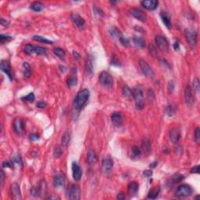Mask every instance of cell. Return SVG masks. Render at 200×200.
Here are the masks:
<instances>
[{"label": "cell", "mask_w": 200, "mask_h": 200, "mask_svg": "<svg viewBox=\"0 0 200 200\" xmlns=\"http://www.w3.org/2000/svg\"><path fill=\"white\" fill-rule=\"evenodd\" d=\"M89 96H90V92L87 88H84L80 92H78L73 103L75 110L78 112H80L81 110H82V108L85 106V104L87 103Z\"/></svg>", "instance_id": "cell-1"}, {"label": "cell", "mask_w": 200, "mask_h": 200, "mask_svg": "<svg viewBox=\"0 0 200 200\" xmlns=\"http://www.w3.org/2000/svg\"><path fill=\"white\" fill-rule=\"evenodd\" d=\"M132 97L135 100L136 108L139 110H142L145 106V102H144V92L142 86L138 85L133 89Z\"/></svg>", "instance_id": "cell-2"}, {"label": "cell", "mask_w": 200, "mask_h": 200, "mask_svg": "<svg viewBox=\"0 0 200 200\" xmlns=\"http://www.w3.org/2000/svg\"><path fill=\"white\" fill-rule=\"evenodd\" d=\"M192 193L193 189L190 185L187 184H182L176 188L174 195L175 197L178 199H184L191 196L192 195Z\"/></svg>", "instance_id": "cell-3"}, {"label": "cell", "mask_w": 200, "mask_h": 200, "mask_svg": "<svg viewBox=\"0 0 200 200\" xmlns=\"http://www.w3.org/2000/svg\"><path fill=\"white\" fill-rule=\"evenodd\" d=\"M66 196L68 199L70 200L80 199L81 190L79 185L76 184H71L69 185L66 191Z\"/></svg>", "instance_id": "cell-4"}, {"label": "cell", "mask_w": 200, "mask_h": 200, "mask_svg": "<svg viewBox=\"0 0 200 200\" xmlns=\"http://www.w3.org/2000/svg\"><path fill=\"white\" fill-rule=\"evenodd\" d=\"M185 36L186 40L191 46H195L197 43V31L195 28H186L185 31Z\"/></svg>", "instance_id": "cell-5"}, {"label": "cell", "mask_w": 200, "mask_h": 200, "mask_svg": "<svg viewBox=\"0 0 200 200\" xmlns=\"http://www.w3.org/2000/svg\"><path fill=\"white\" fill-rule=\"evenodd\" d=\"M99 81L100 85L105 88L111 87L113 84V79L112 76L106 71H103L100 73L99 76Z\"/></svg>", "instance_id": "cell-6"}, {"label": "cell", "mask_w": 200, "mask_h": 200, "mask_svg": "<svg viewBox=\"0 0 200 200\" xmlns=\"http://www.w3.org/2000/svg\"><path fill=\"white\" fill-rule=\"evenodd\" d=\"M155 43L156 46L162 52H167L170 49V43L164 36L156 35L155 37Z\"/></svg>", "instance_id": "cell-7"}, {"label": "cell", "mask_w": 200, "mask_h": 200, "mask_svg": "<svg viewBox=\"0 0 200 200\" xmlns=\"http://www.w3.org/2000/svg\"><path fill=\"white\" fill-rule=\"evenodd\" d=\"M138 63H139L141 70H142L143 74L147 78H153L154 76V71L152 69V67H150L149 64L143 59H140Z\"/></svg>", "instance_id": "cell-8"}, {"label": "cell", "mask_w": 200, "mask_h": 200, "mask_svg": "<svg viewBox=\"0 0 200 200\" xmlns=\"http://www.w3.org/2000/svg\"><path fill=\"white\" fill-rule=\"evenodd\" d=\"M113 167V161L110 156H105L102 161V171L104 174H109L111 173Z\"/></svg>", "instance_id": "cell-9"}, {"label": "cell", "mask_w": 200, "mask_h": 200, "mask_svg": "<svg viewBox=\"0 0 200 200\" xmlns=\"http://www.w3.org/2000/svg\"><path fill=\"white\" fill-rule=\"evenodd\" d=\"M129 12L131 15L137 20H138L141 22H145L147 19V16L142 10L138 9V8H131L129 10Z\"/></svg>", "instance_id": "cell-10"}, {"label": "cell", "mask_w": 200, "mask_h": 200, "mask_svg": "<svg viewBox=\"0 0 200 200\" xmlns=\"http://www.w3.org/2000/svg\"><path fill=\"white\" fill-rule=\"evenodd\" d=\"M66 183V177L63 173H56L53 178V186L55 188H61Z\"/></svg>", "instance_id": "cell-11"}, {"label": "cell", "mask_w": 200, "mask_h": 200, "mask_svg": "<svg viewBox=\"0 0 200 200\" xmlns=\"http://www.w3.org/2000/svg\"><path fill=\"white\" fill-rule=\"evenodd\" d=\"M10 195L12 199H21V192H20V186L17 183H12L10 186Z\"/></svg>", "instance_id": "cell-12"}, {"label": "cell", "mask_w": 200, "mask_h": 200, "mask_svg": "<svg viewBox=\"0 0 200 200\" xmlns=\"http://www.w3.org/2000/svg\"><path fill=\"white\" fill-rule=\"evenodd\" d=\"M71 168H72L73 178L75 181L81 180V178L82 177V169L80 165L77 162H73Z\"/></svg>", "instance_id": "cell-13"}, {"label": "cell", "mask_w": 200, "mask_h": 200, "mask_svg": "<svg viewBox=\"0 0 200 200\" xmlns=\"http://www.w3.org/2000/svg\"><path fill=\"white\" fill-rule=\"evenodd\" d=\"M185 100L186 104L188 106L193 105V103H195V96L193 95L192 91L189 85H187L185 88Z\"/></svg>", "instance_id": "cell-14"}, {"label": "cell", "mask_w": 200, "mask_h": 200, "mask_svg": "<svg viewBox=\"0 0 200 200\" xmlns=\"http://www.w3.org/2000/svg\"><path fill=\"white\" fill-rule=\"evenodd\" d=\"M12 127H13L14 131L18 135H21L24 131V123L22 119H20V118L14 119Z\"/></svg>", "instance_id": "cell-15"}, {"label": "cell", "mask_w": 200, "mask_h": 200, "mask_svg": "<svg viewBox=\"0 0 200 200\" xmlns=\"http://www.w3.org/2000/svg\"><path fill=\"white\" fill-rule=\"evenodd\" d=\"M141 5L143 8H145V10L153 11L157 9L159 3L156 0H145V1L141 2Z\"/></svg>", "instance_id": "cell-16"}, {"label": "cell", "mask_w": 200, "mask_h": 200, "mask_svg": "<svg viewBox=\"0 0 200 200\" xmlns=\"http://www.w3.org/2000/svg\"><path fill=\"white\" fill-rule=\"evenodd\" d=\"M181 137V129L178 127H174L170 131V139L173 143H177L179 142Z\"/></svg>", "instance_id": "cell-17"}, {"label": "cell", "mask_w": 200, "mask_h": 200, "mask_svg": "<svg viewBox=\"0 0 200 200\" xmlns=\"http://www.w3.org/2000/svg\"><path fill=\"white\" fill-rule=\"evenodd\" d=\"M1 70L7 75L8 78H10V80L12 79V70H11V66H10L9 61H7V60H2L1 61Z\"/></svg>", "instance_id": "cell-18"}, {"label": "cell", "mask_w": 200, "mask_h": 200, "mask_svg": "<svg viewBox=\"0 0 200 200\" xmlns=\"http://www.w3.org/2000/svg\"><path fill=\"white\" fill-rule=\"evenodd\" d=\"M71 20H72L73 23L74 24L75 26L78 28L79 29H82L85 28V21L81 16L78 14H73L71 16Z\"/></svg>", "instance_id": "cell-19"}, {"label": "cell", "mask_w": 200, "mask_h": 200, "mask_svg": "<svg viewBox=\"0 0 200 200\" xmlns=\"http://www.w3.org/2000/svg\"><path fill=\"white\" fill-rule=\"evenodd\" d=\"M111 120L116 127H121L123 124V117L119 112H115L111 115Z\"/></svg>", "instance_id": "cell-20"}, {"label": "cell", "mask_w": 200, "mask_h": 200, "mask_svg": "<svg viewBox=\"0 0 200 200\" xmlns=\"http://www.w3.org/2000/svg\"><path fill=\"white\" fill-rule=\"evenodd\" d=\"M160 17H161V20H162V23L164 24L166 27L168 29H170L171 26H172L171 20H170V16L168 14L167 12H165V11H162V12H160Z\"/></svg>", "instance_id": "cell-21"}, {"label": "cell", "mask_w": 200, "mask_h": 200, "mask_svg": "<svg viewBox=\"0 0 200 200\" xmlns=\"http://www.w3.org/2000/svg\"><path fill=\"white\" fill-rule=\"evenodd\" d=\"M97 155L93 149H89L87 153V162L89 164H93L97 162Z\"/></svg>", "instance_id": "cell-22"}, {"label": "cell", "mask_w": 200, "mask_h": 200, "mask_svg": "<svg viewBox=\"0 0 200 200\" xmlns=\"http://www.w3.org/2000/svg\"><path fill=\"white\" fill-rule=\"evenodd\" d=\"M132 42L135 44L136 47L139 48V49H143L145 46V42L143 39V38L139 37V36H133L132 38Z\"/></svg>", "instance_id": "cell-23"}, {"label": "cell", "mask_w": 200, "mask_h": 200, "mask_svg": "<svg viewBox=\"0 0 200 200\" xmlns=\"http://www.w3.org/2000/svg\"><path fill=\"white\" fill-rule=\"evenodd\" d=\"M160 187L153 188H152V189L149 192L147 199H156V198H158V196H159V195H160Z\"/></svg>", "instance_id": "cell-24"}, {"label": "cell", "mask_w": 200, "mask_h": 200, "mask_svg": "<svg viewBox=\"0 0 200 200\" xmlns=\"http://www.w3.org/2000/svg\"><path fill=\"white\" fill-rule=\"evenodd\" d=\"M85 69L88 74H92L93 72V60L92 56H88L85 63Z\"/></svg>", "instance_id": "cell-25"}, {"label": "cell", "mask_w": 200, "mask_h": 200, "mask_svg": "<svg viewBox=\"0 0 200 200\" xmlns=\"http://www.w3.org/2000/svg\"><path fill=\"white\" fill-rule=\"evenodd\" d=\"M23 70H24V75L25 78H30L31 75V67L30 64L28 62L23 63Z\"/></svg>", "instance_id": "cell-26"}, {"label": "cell", "mask_w": 200, "mask_h": 200, "mask_svg": "<svg viewBox=\"0 0 200 200\" xmlns=\"http://www.w3.org/2000/svg\"><path fill=\"white\" fill-rule=\"evenodd\" d=\"M70 140V133L67 132V131H66V132H64V134L63 135L62 138H61V145H62L63 147H67V146L69 145Z\"/></svg>", "instance_id": "cell-27"}, {"label": "cell", "mask_w": 200, "mask_h": 200, "mask_svg": "<svg viewBox=\"0 0 200 200\" xmlns=\"http://www.w3.org/2000/svg\"><path fill=\"white\" fill-rule=\"evenodd\" d=\"M138 187H139L138 183H137L136 181H132L128 185V192L130 194H135L138 191Z\"/></svg>", "instance_id": "cell-28"}, {"label": "cell", "mask_w": 200, "mask_h": 200, "mask_svg": "<svg viewBox=\"0 0 200 200\" xmlns=\"http://www.w3.org/2000/svg\"><path fill=\"white\" fill-rule=\"evenodd\" d=\"M53 52H54V54H55L58 58H60V60H64V58H65L66 56V53L63 49L60 47L55 48V49H53Z\"/></svg>", "instance_id": "cell-29"}, {"label": "cell", "mask_w": 200, "mask_h": 200, "mask_svg": "<svg viewBox=\"0 0 200 200\" xmlns=\"http://www.w3.org/2000/svg\"><path fill=\"white\" fill-rule=\"evenodd\" d=\"M44 8V5L40 2H34L31 5V9L35 12H41Z\"/></svg>", "instance_id": "cell-30"}, {"label": "cell", "mask_w": 200, "mask_h": 200, "mask_svg": "<svg viewBox=\"0 0 200 200\" xmlns=\"http://www.w3.org/2000/svg\"><path fill=\"white\" fill-rule=\"evenodd\" d=\"M35 45H33L31 44H28L24 47V53L27 55H32L35 53Z\"/></svg>", "instance_id": "cell-31"}, {"label": "cell", "mask_w": 200, "mask_h": 200, "mask_svg": "<svg viewBox=\"0 0 200 200\" xmlns=\"http://www.w3.org/2000/svg\"><path fill=\"white\" fill-rule=\"evenodd\" d=\"M122 95L124 97L126 98L132 97V90L128 86L125 85L122 88Z\"/></svg>", "instance_id": "cell-32"}, {"label": "cell", "mask_w": 200, "mask_h": 200, "mask_svg": "<svg viewBox=\"0 0 200 200\" xmlns=\"http://www.w3.org/2000/svg\"><path fill=\"white\" fill-rule=\"evenodd\" d=\"M63 153V149L61 145H57L56 146L53 151V156L55 158H60Z\"/></svg>", "instance_id": "cell-33"}, {"label": "cell", "mask_w": 200, "mask_h": 200, "mask_svg": "<svg viewBox=\"0 0 200 200\" xmlns=\"http://www.w3.org/2000/svg\"><path fill=\"white\" fill-rule=\"evenodd\" d=\"M33 39L35 41H37V42H39L45 43V44H53V42L52 41L49 40L46 38L42 37V36H39V35H35L33 37Z\"/></svg>", "instance_id": "cell-34"}, {"label": "cell", "mask_w": 200, "mask_h": 200, "mask_svg": "<svg viewBox=\"0 0 200 200\" xmlns=\"http://www.w3.org/2000/svg\"><path fill=\"white\" fill-rule=\"evenodd\" d=\"M141 150L138 146H133L132 149H131V157L133 159H136V158H138L141 156Z\"/></svg>", "instance_id": "cell-35"}, {"label": "cell", "mask_w": 200, "mask_h": 200, "mask_svg": "<svg viewBox=\"0 0 200 200\" xmlns=\"http://www.w3.org/2000/svg\"><path fill=\"white\" fill-rule=\"evenodd\" d=\"M67 86L69 88H72L74 86H76L77 84H78V79H77V78L74 77V76H70V77H69L67 78Z\"/></svg>", "instance_id": "cell-36"}, {"label": "cell", "mask_w": 200, "mask_h": 200, "mask_svg": "<svg viewBox=\"0 0 200 200\" xmlns=\"http://www.w3.org/2000/svg\"><path fill=\"white\" fill-rule=\"evenodd\" d=\"M192 88L194 89V92H195L196 94H199V90H200V82H199V79L198 78H194L192 82Z\"/></svg>", "instance_id": "cell-37"}, {"label": "cell", "mask_w": 200, "mask_h": 200, "mask_svg": "<svg viewBox=\"0 0 200 200\" xmlns=\"http://www.w3.org/2000/svg\"><path fill=\"white\" fill-rule=\"evenodd\" d=\"M142 149L146 153H149L151 151V144L148 139H145L142 142Z\"/></svg>", "instance_id": "cell-38"}, {"label": "cell", "mask_w": 200, "mask_h": 200, "mask_svg": "<svg viewBox=\"0 0 200 200\" xmlns=\"http://www.w3.org/2000/svg\"><path fill=\"white\" fill-rule=\"evenodd\" d=\"M47 50L45 47L40 46V45H35V53L38 55H45L46 54Z\"/></svg>", "instance_id": "cell-39"}, {"label": "cell", "mask_w": 200, "mask_h": 200, "mask_svg": "<svg viewBox=\"0 0 200 200\" xmlns=\"http://www.w3.org/2000/svg\"><path fill=\"white\" fill-rule=\"evenodd\" d=\"M21 99L23 101H25V102H29V103H33L35 99V96L34 95V93L31 92L29 93L28 95H26L24 97L21 98Z\"/></svg>", "instance_id": "cell-40"}, {"label": "cell", "mask_w": 200, "mask_h": 200, "mask_svg": "<svg viewBox=\"0 0 200 200\" xmlns=\"http://www.w3.org/2000/svg\"><path fill=\"white\" fill-rule=\"evenodd\" d=\"M12 162L14 164H18V165H22V159L19 155H14L12 157V160H11Z\"/></svg>", "instance_id": "cell-41"}, {"label": "cell", "mask_w": 200, "mask_h": 200, "mask_svg": "<svg viewBox=\"0 0 200 200\" xmlns=\"http://www.w3.org/2000/svg\"><path fill=\"white\" fill-rule=\"evenodd\" d=\"M119 39H120V43H121L124 46H125V47H128V46L130 45V41H129V39H128V38L124 37V36H120V37L119 38Z\"/></svg>", "instance_id": "cell-42"}, {"label": "cell", "mask_w": 200, "mask_h": 200, "mask_svg": "<svg viewBox=\"0 0 200 200\" xmlns=\"http://www.w3.org/2000/svg\"><path fill=\"white\" fill-rule=\"evenodd\" d=\"M166 112H167V114L168 116H173L174 114L175 113V109H174V106L171 105V104H170V105L167 106V110H166Z\"/></svg>", "instance_id": "cell-43"}, {"label": "cell", "mask_w": 200, "mask_h": 200, "mask_svg": "<svg viewBox=\"0 0 200 200\" xmlns=\"http://www.w3.org/2000/svg\"><path fill=\"white\" fill-rule=\"evenodd\" d=\"M110 33L111 34L112 37H119L120 38L121 35H120V31L118 30L117 28H111L110 30Z\"/></svg>", "instance_id": "cell-44"}, {"label": "cell", "mask_w": 200, "mask_h": 200, "mask_svg": "<svg viewBox=\"0 0 200 200\" xmlns=\"http://www.w3.org/2000/svg\"><path fill=\"white\" fill-rule=\"evenodd\" d=\"M12 39V37L10 36H7V35H0V41H1V43L2 44H4L6 42H8Z\"/></svg>", "instance_id": "cell-45"}, {"label": "cell", "mask_w": 200, "mask_h": 200, "mask_svg": "<svg viewBox=\"0 0 200 200\" xmlns=\"http://www.w3.org/2000/svg\"><path fill=\"white\" fill-rule=\"evenodd\" d=\"M184 179V176H183L182 174H176L175 176H174V178H173V181H174V183H178L179 182V181H181V180H183Z\"/></svg>", "instance_id": "cell-46"}, {"label": "cell", "mask_w": 200, "mask_h": 200, "mask_svg": "<svg viewBox=\"0 0 200 200\" xmlns=\"http://www.w3.org/2000/svg\"><path fill=\"white\" fill-rule=\"evenodd\" d=\"M194 135H195V140L197 142H199V139H200V129L199 128H197L195 130V134H194Z\"/></svg>", "instance_id": "cell-47"}, {"label": "cell", "mask_w": 200, "mask_h": 200, "mask_svg": "<svg viewBox=\"0 0 200 200\" xmlns=\"http://www.w3.org/2000/svg\"><path fill=\"white\" fill-rule=\"evenodd\" d=\"M12 166H13V163L12 161H4L3 162V167H12Z\"/></svg>", "instance_id": "cell-48"}, {"label": "cell", "mask_w": 200, "mask_h": 200, "mask_svg": "<svg viewBox=\"0 0 200 200\" xmlns=\"http://www.w3.org/2000/svg\"><path fill=\"white\" fill-rule=\"evenodd\" d=\"M29 138H30V140L31 141H38L40 138L39 135H37V134H31V135H30Z\"/></svg>", "instance_id": "cell-49"}, {"label": "cell", "mask_w": 200, "mask_h": 200, "mask_svg": "<svg viewBox=\"0 0 200 200\" xmlns=\"http://www.w3.org/2000/svg\"><path fill=\"white\" fill-rule=\"evenodd\" d=\"M199 168L200 167L199 165L195 166V167L192 168L191 173H192V174H199Z\"/></svg>", "instance_id": "cell-50"}, {"label": "cell", "mask_w": 200, "mask_h": 200, "mask_svg": "<svg viewBox=\"0 0 200 200\" xmlns=\"http://www.w3.org/2000/svg\"><path fill=\"white\" fill-rule=\"evenodd\" d=\"M0 177H1V180H0V181H1V186L3 187V184H4V181H5V174H4L3 170H1V175H0Z\"/></svg>", "instance_id": "cell-51"}, {"label": "cell", "mask_w": 200, "mask_h": 200, "mask_svg": "<svg viewBox=\"0 0 200 200\" xmlns=\"http://www.w3.org/2000/svg\"><path fill=\"white\" fill-rule=\"evenodd\" d=\"M46 106H47L46 103L43 102V101H41V102H39V103H38L37 107L40 108V109H44V108L46 107Z\"/></svg>", "instance_id": "cell-52"}, {"label": "cell", "mask_w": 200, "mask_h": 200, "mask_svg": "<svg viewBox=\"0 0 200 200\" xmlns=\"http://www.w3.org/2000/svg\"><path fill=\"white\" fill-rule=\"evenodd\" d=\"M143 175H144L145 177H151V176L153 175V171L150 170H145V171L143 172Z\"/></svg>", "instance_id": "cell-53"}, {"label": "cell", "mask_w": 200, "mask_h": 200, "mask_svg": "<svg viewBox=\"0 0 200 200\" xmlns=\"http://www.w3.org/2000/svg\"><path fill=\"white\" fill-rule=\"evenodd\" d=\"M0 23H1V24L3 25V26H4V27H7L8 25H9V21L5 20V19H3V18H1Z\"/></svg>", "instance_id": "cell-54"}, {"label": "cell", "mask_w": 200, "mask_h": 200, "mask_svg": "<svg viewBox=\"0 0 200 200\" xmlns=\"http://www.w3.org/2000/svg\"><path fill=\"white\" fill-rule=\"evenodd\" d=\"M112 64L116 66H119L120 63H119V61L117 60V59L116 58V56H112Z\"/></svg>", "instance_id": "cell-55"}, {"label": "cell", "mask_w": 200, "mask_h": 200, "mask_svg": "<svg viewBox=\"0 0 200 200\" xmlns=\"http://www.w3.org/2000/svg\"><path fill=\"white\" fill-rule=\"evenodd\" d=\"M174 87L175 85L174 84V82H173V81H170V83H169V90H170V92H173L174 89Z\"/></svg>", "instance_id": "cell-56"}, {"label": "cell", "mask_w": 200, "mask_h": 200, "mask_svg": "<svg viewBox=\"0 0 200 200\" xmlns=\"http://www.w3.org/2000/svg\"><path fill=\"white\" fill-rule=\"evenodd\" d=\"M73 56H74V58L75 60H79L81 58V56H80V54L79 53H78L77 52H75V51H74L73 52Z\"/></svg>", "instance_id": "cell-57"}, {"label": "cell", "mask_w": 200, "mask_h": 200, "mask_svg": "<svg viewBox=\"0 0 200 200\" xmlns=\"http://www.w3.org/2000/svg\"><path fill=\"white\" fill-rule=\"evenodd\" d=\"M117 199L119 200H123L125 199V195L124 193H119L117 196Z\"/></svg>", "instance_id": "cell-58"}, {"label": "cell", "mask_w": 200, "mask_h": 200, "mask_svg": "<svg viewBox=\"0 0 200 200\" xmlns=\"http://www.w3.org/2000/svg\"><path fill=\"white\" fill-rule=\"evenodd\" d=\"M174 48L175 50L179 49V44H178V42H175L174 44Z\"/></svg>", "instance_id": "cell-59"}, {"label": "cell", "mask_w": 200, "mask_h": 200, "mask_svg": "<svg viewBox=\"0 0 200 200\" xmlns=\"http://www.w3.org/2000/svg\"><path fill=\"white\" fill-rule=\"evenodd\" d=\"M156 166H157V162H153V164L150 165V167H155Z\"/></svg>", "instance_id": "cell-60"}, {"label": "cell", "mask_w": 200, "mask_h": 200, "mask_svg": "<svg viewBox=\"0 0 200 200\" xmlns=\"http://www.w3.org/2000/svg\"><path fill=\"white\" fill-rule=\"evenodd\" d=\"M49 199H60L59 197H57V196H50V197H49Z\"/></svg>", "instance_id": "cell-61"}]
</instances>
